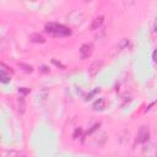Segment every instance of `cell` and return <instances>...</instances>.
I'll return each mask as SVG.
<instances>
[{"mask_svg": "<svg viewBox=\"0 0 157 157\" xmlns=\"http://www.w3.org/2000/svg\"><path fill=\"white\" fill-rule=\"evenodd\" d=\"M45 32L54 36V37H65V36H70L71 34V31L61 25V23H55V22H49L45 25Z\"/></svg>", "mask_w": 157, "mask_h": 157, "instance_id": "obj_1", "label": "cell"}, {"mask_svg": "<svg viewBox=\"0 0 157 157\" xmlns=\"http://www.w3.org/2000/svg\"><path fill=\"white\" fill-rule=\"evenodd\" d=\"M148 139H150V129H148V126L142 125V126L137 130V134H136V142H137V144H146V142H148Z\"/></svg>", "mask_w": 157, "mask_h": 157, "instance_id": "obj_2", "label": "cell"}, {"mask_svg": "<svg viewBox=\"0 0 157 157\" xmlns=\"http://www.w3.org/2000/svg\"><path fill=\"white\" fill-rule=\"evenodd\" d=\"M142 157H157V147H156V145L153 142L144 144Z\"/></svg>", "mask_w": 157, "mask_h": 157, "instance_id": "obj_3", "label": "cell"}, {"mask_svg": "<svg viewBox=\"0 0 157 157\" xmlns=\"http://www.w3.org/2000/svg\"><path fill=\"white\" fill-rule=\"evenodd\" d=\"M102 66H103V60H101V59L94 60L88 66V74H90V76H96L99 72V70L102 69Z\"/></svg>", "mask_w": 157, "mask_h": 157, "instance_id": "obj_4", "label": "cell"}, {"mask_svg": "<svg viewBox=\"0 0 157 157\" xmlns=\"http://www.w3.org/2000/svg\"><path fill=\"white\" fill-rule=\"evenodd\" d=\"M92 52H93L92 44H90V43L82 44V45L80 47V56H81V59H87V58H90L91 54H92Z\"/></svg>", "mask_w": 157, "mask_h": 157, "instance_id": "obj_5", "label": "cell"}, {"mask_svg": "<svg viewBox=\"0 0 157 157\" xmlns=\"http://www.w3.org/2000/svg\"><path fill=\"white\" fill-rule=\"evenodd\" d=\"M129 44V39H126V38H121V39H119L118 40V43L115 44V48H114V54H117V53H119L120 50H123L126 45Z\"/></svg>", "mask_w": 157, "mask_h": 157, "instance_id": "obj_6", "label": "cell"}, {"mask_svg": "<svg viewBox=\"0 0 157 157\" xmlns=\"http://www.w3.org/2000/svg\"><path fill=\"white\" fill-rule=\"evenodd\" d=\"M103 20H104V17L103 16H96L93 20H92V23H91V29H98L101 26H102V23H103Z\"/></svg>", "mask_w": 157, "mask_h": 157, "instance_id": "obj_7", "label": "cell"}, {"mask_svg": "<svg viewBox=\"0 0 157 157\" xmlns=\"http://www.w3.org/2000/svg\"><path fill=\"white\" fill-rule=\"evenodd\" d=\"M107 107V101L103 98H98L94 103H93V109L94 110H103Z\"/></svg>", "mask_w": 157, "mask_h": 157, "instance_id": "obj_8", "label": "cell"}, {"mask_svg": "<svg viewBox=\"0 0 157 157\" xmlns=\"http://www.w3.org/2000/svg\"><path fill=\"white\" fill-rule=\"evenodd\" d=\"M29 40L33 42V43H44L45 42L44 37L42 34H39V33H32L29 36Z\"/></svg>", "mask_w": 157, "mask_h": 157, "instance_id": "obj_9", "label": "cell"}, {"mask_svg": "<svg viewBox=\"0 0 157 157\" xmlns=\"http://www.w3.org/2000/svg\"><path fill=\"white\" fill-rule=\"evenodd\" d=\"M0 80H1L2 83H7V82H10V80H11V75H10V72H6V70L1 69V70H0Z\"/></svg>", "mask_w": 157, "mask_h": 157, "instance_id": "obj_10", "label": "cell"}, {"mask_svg": "<svg viewBox=\"0 0 157 157\" xmlns=\"http://www.w3.org/2000/svg\"><path fill=\"white\" fill-rule=\"evenodd\" d=\"M18 67H21L25 72H32L33 71V67L31 65H28V64H25V63H20L18 64Z\"/></svg>", "mask_w": 157, "mask_h": 157, "instance_id": "obj_11", "label": "cell"}, {"mask_svg": "<svg viewBox=\"0 0 157 157\" xmlns=\"http://www.w3.org/2000/svg\"><path fill=\"white\" fill-rule=\"evenodd\" d=\"M17 105H18V112L22 114L25 112V99L22 97L17 99Z\"/></svg>", "mask_w": 157, "mask_h": 157, "instance_id": "obj_12", "label": "cell"}, {"mask_svg": "<svg viewBox=\"0 0 157 157\" xmlns=\"http://www.w3.org/2000/svg\"><path fill=\"white\" fill-rule=\"evenodd\" d=\"M81 135H82V128H76L75 131H74V134H72V139L74 140H77L78 137H81Z\"/></svg>", "mask_w": 157, "mask_h": 157, "instance_id": "obj_13", "label": "cell"}, {"mask_svg": "<svg viewBox=\"0 0 157 157\" xmlns=\"http://www.w3.org/2000/svg\"><path fill=\"white\" fill-rule=\"evenodd\" d=\"M28 92H29V90H28V88H26V87H21V88H18V93L26 94V93H28Z\"/></svg>", "mask_w": 157, "mask_h": 157, "instance_id": "obj_14", "label": "cell"}, {"mask_svg": "<svg viewBox=\"0 0 157 157\" xmlns=\"http://www.w3.org/2000/svg\"><path fill=\"white\" fill-rule=\"evenodd\" d=\"M98 126H99V124H96V125H93V126H92V129H91V130H88V131H87V135H88V134H91V132H92V131H94V130H96V129H97V128H98Z\"/></svg>", "mask_w": 157, "mask_h": 157, "instance_id": "obj_15", "label": "cell"}, {"mask_svg": "<svg viewBox=\"0 0 157 157\" xmlns=\"http://www.w3.org/2000/svg\"><path fill=\"white\" fill-rule=\"evenodd\" d=\"M152 59H153L155 61H157V49H156V50L152 53Z\"/></svg>", "mask_w": 157, "mask_h": 157, "instance_id": "obj_16", "label": "cell"}, {"mask_svg": "<svg viewBox=\"0 0 157 157\" xmlns=\"http://www.w3.org/2000/svg\"><path fill=\"white\" fill-rule=\"evenodd\" d=\"M153 31L157 32V18H156V21H155V23H153Z\"/></svg>", "mask_w": 157, "mask_h": 157, "instance_id": "obj_17", "label": "cell"}, {"mask_svg": "<svg viewBox=\"0 0 157 157\" xmlns=\"http://www.w3.org/2000/svg\"><path fill=\"white\" fill-rule=\"evenodd\" d=\"M42 71H44V72H49V70L47 69V66H42Z\"/></svg>", "mask_w": 157, "mask_h": 157, "instance_id": "obj_18", "label": "cell"}, {"mask_svg": "<svg viewBox=\"0 0 157 157\" xmlns=\"http://www.w3.org/2000/svg\"><path fill=\"white\" fill-rule=\"evenodd\" d=\"M20 157H26V156H20Z\"/></svg>", "mask_w": 157, "mask_h": 157, "instance_id": "obj_19", "label": "cell"}]
</instances>
